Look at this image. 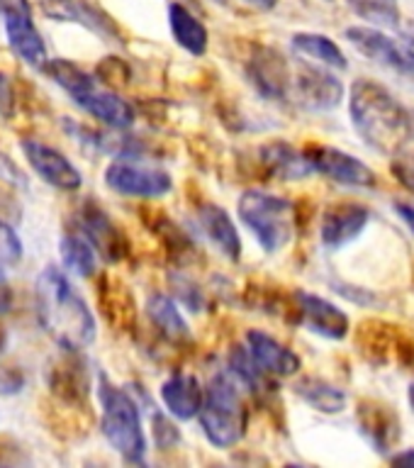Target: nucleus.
I'll use <instances>...</instances> for the list:
<instances>
[{"mask_svg": "<svg viewBox=\"0 0 414 468\" xmlns=\"http://www.w3.org/2000/svg\"><path fill=\"white\" fill-rule=\"evenodd\" d=\"M351 124L368 146L383 156L408 149L414 137V120L405 105L386 86L376 80L358 79L349 95Z\"/></svg>", "mask_w": 414, "mask_h": 468, "instance_id": "1", "label": "nucleus"}, {"mask_svg": "<svg viewBox=\"0 0 414 468\" xmlns=\"http://www.w3.org/2000/svg\"><path fill=\"white\" fill-rule=\"evenodd\" d=\"M35 305L42 327L58 346L83 349L95 339L90 307L57 266H47L37 278Z\"/></svg>", "mask_w": 414, "mask_h": 468, "instance_id": "2", "label": "nucleus"}, {"mask_svg": "<svg viewBox=\"0 0 414 468\" xmlns=\"http://www.w3.org/2000/svg\"><path fill=\"white\" fill-rule=\"evenodd\" d=\"M244 383L232 368L215 373L205 388V400L200 408V427L205 437L218 449H232L247 434L249 410L244 402Z\"/></svg>", "mask_w": 414, "mask_h": 468, "instance_id": "3", "label": "nucleus"}, {"mask_svg": "<svg viewBox=\"0 0 414 468\" xmlns=\"http://www.w3.org/2000/svg\"><path fill=\"white\" fill-rule=\"evenodd\" d=\"M44 71L49 73L57 86H61L71 95V101L80 110H86L88 115H93L102 124H108L112 130H127L134 124V108L130 102L101 86L95 76L86 73L79 66L69 64L64 58H49Z\"/></svg>", "mask_w": 414, "mask_h": 468, "instance_id": "4", "label": "nucleus"}, {"mask_svg": "<svg viewBox=\"0 0 414 468\" xmlns=\"http://www.w3.org/2000/svg\"><path fill=\"white\" fill-rule=\"evenodd\" d=\"M98 400H101V430L110 446L132 463H142L146 453V437L137 402L102 373L98 378Z\"/></svg>", "mask_w": 414, "mask_h": 468, "instance_id": "5", "label": "nucleus"}, {"mask_svg": "<svg viewBox=\"0 0 414 468\" xmlns=\"http://www.w3.org/2000/svg\"><path fill=\"white\" fill-rule=\"evenodd\" d=\"M239 219L254 232L266 254H278L295 237L298 205L266 190H247L237 203Z\"/></svg>", "mask_w": 414, "mask_h": 468, "instance_id": "6", "label": "nucleus"}, {"mask_svg": "<svg viewBox=\"0 0 414 468\" xmlns=\"http://www.w3.org/2000/svg\"><path fill=\"white\" fill-rule=\"evenodd\" d=\"M346 39L371 61L414 80V39L390 37L386 29L366 25H354L346 29Z\"/></svg>", "mask_w": 414, "mask_h": 468, "instance_id": "7", "label": "nucleus"}, {"mask_svg": "<svg viewBox=\"0 0 414 468\" xmlns=\"http://www.w3.org/2000/svg\"><path fill=\"white\" fill-rule=\"evenodd\" d=\"M47 386L51 398L61 402L88 408V395H90V371H88L86 358L80 356V349H66L54 356L47 366Z\"/></svg>", "mask_w": 414, "mask_h": 468, "instance_id": "8", "label": "nucleus"}, {"mask_svg": "<svg viewBox=\"0 0 414 468\" xmlns=\"http://www.w3.org/2000/svg\"><path fill=\"white\" fill-rule=\"evenodd\" d=\"M305 154L313 164L314 174L327 176L329 181L342 183L349 188H373L378 178L368 164H364L356 156L324 144H307Z\"/></svg>", "mask_w": 414, "mask_h": 468, "instance_id": "9", "label": "nucleus"}, {"mask_svg": "<svg viewBox=\"0 0 414 468\" xmlns=\"http://www.w3.org/2000/svg\"><path fill=\"white\" fill-rule=\"evenodd\" d=\"M105 183L110 190L127 197H161L174 188V181L166 171L124 159L110 164L105 171Z\"/></svg>", "mask_w": 414, "mask_h": 468, "instance_id": "10", "label": "nucleus"}, {"mask_svg": "<svg viewBox=\"0 0 414 468\" xmlns=\"http://www.w3.org/2000/svg\"><path fill=\"white\" fill-rule=\"evenodd\" d=\"M79 227L105 261L117 263L130 254V241L124 237L122 227L93 200H86L80 205Z\"/></svg>", "mask_w": 414, "mask_h": 468, "instance_id": "11", "label": "nucleus"}, {"mask_svg": "<svg viewBox=\"0 0 414 468\" xmlns=\"http://www.w3.org/2000/svg\"><path fill=\"white\" fill-rule=\"evenodd\" d=\"M295 317L300 324H305L313 335H320L332 342H342L351 332L349 314L342 307L334 305L332 300L314 295V292L298 291L295 292Z\"/></svg>", "mask_w": 414, "mask_h": 468, "instance_id": "12", "label": "nucleus"}, {"mask_svg": "<svg viewBox=\"0 0 414 468\" xmlns=\"http://www.w3.org/2000/svg\"><path fill=\"white\" fill-rule=\"evenodd\" d=\"M292 93L307 110H332L342 102L344 86L334 76V69L303 64L292 76Z\"/></svg>", "mask_w": 414, "mask_h": 468, "instance_id": "13", "label": "nucleus"}, {"mask_svg": "<svg viewBox=\"0 0 414 468\" xmlns=\"http://www.w3.org/2000/svg\"><path fill=\"white\" fill-rule=\"evenodd\" d=\"M22 152L27 156L29 166L35 168V174L44 183L66 190V193H73L83 186V176L79 168L54 146L44 144L39 139H22Z\"/></svg>", "mask_w": 414, "mask_h": 468, "instance_id": "14", "label": "nucleus"}, {"mask_svg": "<svg viewBox=\"0 0 414 468\" xmlns=\"http://www.w3.org/2000/svg\"><path fill=\"white\" fill-rule=\"evenodd\" d=\"M356 420L358 430H361V434L368 439V444H371L376 452H390V449H395V444L400 441V417H398L395 408H390L387 402L373 400V398L358 400Z\"/></svg>", "mask_w": 414, "mask_h": 468, "instance_id": "15", "label": "nucleus"}, {"mask_svg": "<svg viewBox=\"0 0 414 468\" xmlns=\"http://www.w3.org/2000/svg\"><path fill=\"white\" fill-rule=\"evenodd\" d=\"M371 222V210L361 203H336L329 205L322 215L320 239L327 249H342L358 239Z\"/></svg>", "mask_w": 414, "mask_h": 468, "instance_id": "16", "label": "nucleus"}, {"mask_svg": "<svg viewBox=\"0 0 414 468\" xmlns=\"http://www.w3.org/2000/svg\"><path fill=\"white\" fill-rule=\"evenodd\" d=\"M247 73L256 90L269 101H285L292 93V73L285 58L269 47H256L247 64Z\"/></svg>", "mask_w": 414, "mask_h": 468, "instance_id": "17", "label": "nucleus"}, {"mask_svg": "<svg viewBox=\"0 0 414 468\" xmlns=\"http://www.w3.org/2000/svg\"><path fill=\"white\" fill-rule=\"evenodd\" d=\"M95 291H98V307H101L102 317L110 327L115 332H122V335H130L137 329V303H134V295L124 285V281L110 276V273H102L98 278Z\"/></svg>", "mask_w": 414, "mask_h": 468, "instance_id": "18", "label": "nucleus"}, {"mask_svg": "<svg viewBox=\"0 0 414 468\" xmlns=\"http://www.w3.org/2000/svg\"><path fill=\"white\" fill-rule=\"evenodd\" d=\"M161 400L164 408L168 410V415L175 420L188 422L193 417L200 415L205 400V388L193 373H174L161 383Z\"/></svg>", "mask_w": 414, "mask_h": 468, "instance_id": "19", "label": "nucleus"}, {"mask_svg": "<svg viewBox=\"0 0 414 468\" xmlns=\"http://www.w3.org/2000/svg\"><path fill=\"white\" fill-rule=\"evenodd\" d=\"M247 346L256 364L261 366L269 376L278 378H288L300 371V356L292 349H288L283 342H278L276 336H271L263 329H249L247 332Z\"/></svg>", "mask_w": 414, "mask_h": 468, "instance_id": "20", "label": "nucleus"}, {"mask_svg": "<svg viewBox=\"0 0 414 468\" xmlns=\"http://www.w3.org/2000/svg\"><path fill=\"white\" fill-rule=\"evenodd\" d=\"M197 225L205 232V237L219 249V254L229 261L241 259V239L234 225L232 215L215 203H203L197 207Z\"/></svg>", "mask_w": 414, "mask_h": 468, "instance_id": "21", "label": "nucleus"}, {"mask_svg": "<svg viewBox=\"0 0 414 468\" xmlns=\"http://www.w3.org/2000/svg\"><path fill=\"white\" fill-rule=\"evenodd\" d=\"M259 159H261L263 171L273 176V178H281V181H300V178H307L310 174H314L305 149H295V146L288 144V142H281V139L263 144L261 152H259Z\"/></svg>", "mask_w": 414, "mask_h": 468, "instance_id": "22", "label": "nucleus"}, {"mask_svg": "<svg viewBox=\"0 0 414 468\" xmlns=\"http://www.w3.org/2000/svg\"><path fill=\"white\" fill-rule=\"evenodd\" d=\"M5 35L13 51L25 64H29L32 69H44L49 64V54H47L39 29L32 22V13L5 17Z\"/></svg>", "mask_w": 414, "mask_h": 468, "instance_id": "23", "label": "nucleus"}, {"mask_svg": "<svg viewBox=\"0 0 414 468\" xmlns=\"http://www.w3.org/2000/svg\"><path fill=\"white\" fill-rule=\"evenodd\" d=\"M146 314L166 342L181 346V344H188L193 339L188 322L181 314L178 305L164 292H154L152 298L146 300Z\"/></svg>", "mask_w": 414, "mask_h": 468, "instance_id": "24", "label": "nucleus"}, {"mask_svg": "<svg viewBox=\"0 0 414 468\" xmlns=\"http://www.w3.org/2000/svg\"><path fill=\"white\" fill-rule=\"evenodd\" d=\"M168 25H171L175 42L181 44L188 54L203 57L205 51H207V42H210L207 27L197 20L196 15L190 13L188 7L181 5V3H171L168 5Z\"/></svg>", "mask_w": 414, "mask_h": 468, "instance_id": "25", "label": "nucleus"}, {"mask_svg": "<svg viewBox=\"0 0 414 468\" xmlns=\"http://www.w3.org/2000/svg\"><path fill=\"white\" fill-rule=\"evenodd\" d=\"M400 336L393 335V327L380 320H366L356 329L358 351L364 354L371 364H386L395 356Z\"/></svg>", "mask_w": 414, "mask_h": 468, "instance_id": "26", "label": "nucleus"}, {"mask_svg": "<svg viewBox=\"0 0 414 468\" xmlns=\"http://www.w3.org/2000/svg\"><path fill=\"white\" fill-rule=\"evenodd\" d=\"M292 49L303 54L305 58H313L314 64L327 66V69H334V71H344L349 66L342 47L334 39H329L327 35L298 32V35H292Z\"/></svg>", "mask_w": 414, "mask_h": 468, "instance_id": "27", "label": "nucleus"}, {"mask_svg": "<svg viewBox=\"0 0 414 468\" xmlns=\"http://www.w3.org/2000/svg\"><path fill=\"white\" fill-rule=\"evenodd\" d=\"M295 393L310 408H314L317 412H324V415H339L346 408V402H349L342 388H336L334 383L322 378H300L295 383Z\"/></svg>", "mask_w": 414, "mask_h": 468, "instance_id": "28", "label": "nucleus"}, {"mask_svg": "<svg viewBox=\"0 0 414 468\" xmlns=\"http://www.w3.org/2000/svg\"><path fill=\"white\" fill-rule=\"evenodd\" d=\"M42 417L49 431L64 439H73L86 431L88 408H76L54 398L51 402H42Z\"/></svg>", "mask_w": 414, "mask_h": 468, "instance_id": "29", "label": "nucleus"}, {"mask_svg": "<svg viewBox=\"0 0 414 468\" xmlns=\"http://www.w3.org/2000/svg\"><path fill=\"white\" fill-rule=\"evenodd\" d=\"M58 251H61V261H64L66 271H71L76 276L90 278L98 269V251L83 232L66 234Z\"/></svg>", "mask_w": 414, "mask_h": 468, "instance_id": "30", "label": "nucleus"}, {"mask_svg": "<svg viewBox=\"0 0 414 468\" xmlns=\"http://www.w3.org/2000/svg\"><path fill=\"white\" fill-rule=\"evenodd\" d=\"M354 13L361 20L373 22V27H398L400 25V10L393 0H349Z\"/></svg>", "mask_w": 414, "mask_h": 468, "instance_id": "31", "label": "nucleus"}, {"mask_svg": "<svg viewBox=\"0 0 414 468\" xmlns=\"http://www.w3.org/2000/svg\"><path fill=\"white\" fill-rule=\"evenodd\" d=\"M156 234L164 239V244H166L168 249V256H171L175 263L196 261V247H193V241H190L188 234L181 232L171 219H156Z\"/></svg>", "mask_w": 414, "mask_h": 468, "instance_id": "32", "label": "nucleus"}, {"mask_svg": "<svg viewBox=\"0 0 414 468\" xmlns=\"http://www.w3.org/2000/svg\"><path fill=\"white\" fill-rule=\"evenodd\" d=\"M22 259V241L15 234V229L7 225L5 219H0V276L7 269L17 266Z\"/></svg>", "mask_w": 414, "mask_h": 468, "instance_id": "33", "label": "nucleus"}, {"mask_svg": "<svg viewBox=\"0 0 414 468\" xmlns=\"http://www.w3.org/2000/svg\"><path fill=\"white\" fill-rule=\"evenodd\" d=\"M390 168H393L395 178H398L409 193H414V152L402 149L400 154H395L393 166Z\"/></svg>", "mask_w": 414, "mask_h": 468, "instance_id": "34", "label": "nucleus"}, {"mask_svg": "<svg viewBox=\"0 0 414 468\" xmlns=\"http://www.w3.org/2000/svg\"><path fill=\"white\" fill-rule=\"evenodd\" d=\"M171 285L175 288V295H178L190 310H200V307H203V295H200V291H197V285L193 283V281L183 278L181 273H178V276L174 273V276H171Z\"/></svg>", "mask_w": 414, "mask_h": 468, "instance_id": "35", "label": "nucleus"}, {"mask_svg": "<svg viewBox=\"0 0 414 468\" xmlns=\"http://www.w3.org/2000/svg\"><path fill=\"white\" fill-rule=\"evenodd\" d=\"M25 386V373L20 366L15 364H0V393L13 395L20 393Z\"/></svg>", "mask_w": 414, "mask_h": 468, "instance_id": "36", "label": "nucleus"}, {"mask_svg": "<svg viewBox=\"0 0 414 468\" xmlns=\"http://www.w3.org/2000/svg\"><path fill=\"white\" fill-rule=\"evenodd\" d=\"M127 66L120 61L117 57H108L105 61H102L101 66H98V79L102 80V83H112V86H120V83H124L127 80Z\"/></svg>", "mask_w": 414, "mask_h": 468, "instance_id": "37", "label": "nucleus"}, {"mask_svg": "<svg viewBox=\"0 0 414 468\" xmlns=\"http://www.w3.org/2000/svg\"><path fill=\"white\" fill-rule=\"evenodd\" d=\"M15 88L10 83L5 73H0V120H7V117H13L15 112Z\"/></svg>", "mask_w": 414, "mask_h": 468, "instance_id": "38", "label": "nucleus"}, {"mask_svg": "<svg viewBox=\"0 0 414 468\" xmlns=\"http://www.w3.org/2000/svg\"><path fill=\"white\" fill-rule=\"evenodd\" d=\"M27 456L22 453L20 444L10 437H0V463H25Z\"/></svg>", "mask_w": 414, "mask_h": 468, "instance_id": "39", "label": "nucleus"}, {"mask_svg": "<svg viewBox=\"0 0 414 468\" xmlns=\"http://www.w3.org/2000/svg\"><path fill=\"white\" fill-rule=\"evenodd\" d=\"M25 13H32L29 0H0V15H3V20H5V17H13V15Z\"/></svg>", "mask_w": 414, "mask_h": 468, "instance_id": "40", "label": "nucleus"}, {"mask_svg": "<svg viewBox=\"0 0 414 468\" xmlns=\"http://www.w3.org/2000/svg\"><path fill=\"white\" fill-rule=\"evenodd\" d=\"M395 212L400 215L402 222H405V225H408L409 232L414 234V205L402 203V200H398V203H395Z\"/></svg>", "mask_w": 414, "mask_h": 468, "instance_id": "41", "label": "nucleus"}, {"mask_svg": "<svg viewBox=\"0 0 414 468\" xmlns=\"http://www.w3.org/2000/svg\"><path fill=\"white\" fill-rule=\"evenodd\" d=\"M10 212H20V207H17V203H15V197L10 193L0 190V219H3V215H10Z\"/></svg>", "mask_w": 414, "mask_h": 468, "instance_id": "42", "label": "nucleus"}, {"mask_svg": "<svg viewBox=\"0 0 414 468\" xmlns=\"http://www.w3.org/2000/svg\"><path fill=\"white\" fill-rule=\"evenodd\" d=\"M393 463H405V466H414V449H408V452H400V453H393L390 456Z\"/></svg>", "mask_w": 414, "mask_h": 468, "instance_id": "43", "label": "nucleus"}, {"mask_svg": "<svg viewBox=\"0 0 414 468\" xmlns=\"http://www.w3.org/2000/svg\"><path fill=\"white\" fill-rule=\"evenodd\" d=\"M251 7H259V10H273L278 5V0H241Z\"/></svg>", "mask_w": 414, "mask_h": 468, "instance_id": "44", "label": "nucleus"}, {"mask_svg": "<svg viewBox=\"0 0 414 468\" xmlns=\"http://www.w3.org/2000/svg\"><path fill=\"white\" fill-rule=\"evenodd\" d=\"M5 344H7V332L5 327H3V322H0V351L5 349Z\"/></svg>", "mask_w": 414, "mask_h": 468, "instance_id": "45", "label": "nucleus"}, {"mask_svg": "<svg viewBox=\"0 0 414 468\" xmlns=\"http://www.w3.org/2000/svg\"><path fill=\"white\" fill-rule=\"evenodd\" d=\"M408 398H409V405H412V408H414V383H412V386H409V393H408Z\"/></svg>", "mask_w": 414, "mask_h": 468, "instance_id": "46", "label": "nucleus"}, {"mask_svg": "<svg viewBox=\"0 0 414 468\" xmlns=\"http://www.w3.org/2000/svg\"><path fill=\"white\" fill-rule=\"evenodd\" d=\"M54 3H61V5H66V3H73V0H54Z\"/></svg>", "mask_w": 414, "mask_h": 468, "instance_id": "47", "label": "nucleus"}, {"mask_svg": "<svg viewBox=\"0 0 414 468\" xmlns=\"http://www.w3.org/2000/svg\"><path fill=\"white\" fill-rule=\"evenodd\" d=\"M324 3H332V0H324Z\"/></svg>", "mask_w": 414, "mask_h": 468, "instance_id": "48", "label": "nucleus"}]
</instances>
